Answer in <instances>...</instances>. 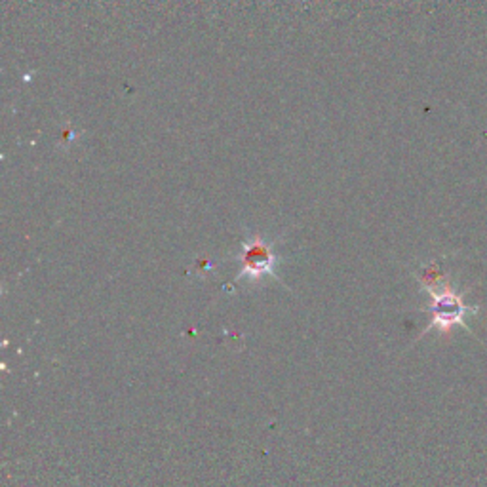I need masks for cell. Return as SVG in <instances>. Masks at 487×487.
Instances as JSON below:
<instances>
[{"label": "cell", "instance_id": "obj_1", "mask_svg": "<svg viewBox=\"0 0 487 487\" xmlns=\"http://www.w3.org/2000/svg\"><path fill=\"white\" fill-rule=\"evenodd\" d=\"M426 289L432 297L431 327L438 330H451L453 325H462L467 314L476 313L462 303L461 295H457L450 286H442V276L436 272V267H431L423 276Z\"/></svg>", "mask_w": 487, "mask_h": 487}, {"label": "cell", "instance_id": "obj_2", "mask_svg": "<svg viewBox=\"0 0 487 487\" xmlns=\"http://www.w3.org/2000/svg\"><path fill=\"white\" fill-rule=\"evenodd\" d=\"M240 265L242 270L238 278H251L257 280L265 275H275L276 255L272 251V246L265 242L261 236H253L244 242L242 253H240Z\"/></svg>", "mask_w": 487, "mask_h": 487}]
</instances>
